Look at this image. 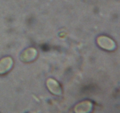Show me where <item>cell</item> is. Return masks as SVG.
Listing matches in <instances>:
<instances>
[{
    "label": "cell",
    "mask_w": 120,
    "mask_h": 113,
    "mask_svg": "<svg viewBox=\"0 0 120 113\" xmlns=\"http://www.w3.org/2000/svg\"><path fill=\"white\" fill-rule=\"evenodd\" d=\"M97 42L101 48L106 50H113L116 46L114 41L112 39L104 35L98 36L97 39Z\"/></svg>",
    "instance_id": "1"
},
{
    "label": "cell",
    "mask_w": 120,
    "mask_h": 113,
    "mask_svg": "<svg viewBox=\"0 0 120 113\" xmlns=\"http://www.w3.org/2000/svg\"><path fill=\"white\" fill-rule=\"evenodd\" d=\"M37 56V51L34 48H28L22 52L21 60L23 62H29L35 60Z\"/></svg>",
    "instance_id": "2"
},
{
    "label": "cell",
    "mask_w": 120,
    "mask_h": 113,
    "mask_svg": "<svg viewBox=\"0 0 120 113\" xmlns=\"http://www.w3.org/2000/svg\"><path fill=\"white\" fill-rule=\"evenodd\" d=\"M92 103L89 101H84L77 104L75 107V111L79 113H88L91 109Z\"/></svg>",
    "instance_id": "5"
},
{
    "label": "cell",
    "mask_w": 120,
    "mask_h": 113,
    "mask_svg": "<svg viewBox=\"0 0 120 113\" xmlns=\"http://www.w3.org/2000/svg\"><path fill=\"white\" fill-rule=\"evenodd\" d=\"M13 65V60L9 56H6L0 60V74L7 73Z\"/></svg>",
    "instance_id": "3"
},
{
    "label": "cell",
    "mask_w": 120,
    "mask_h": 113,
    "mask_svg": "<svg viewBox=\"0 0 120 113\" xmlns=\"http://www.w3.org/2000/svg\"><path fill=\"white\" fill-rule=\"evenodd\" d=\"M46 85L49 90L55 95H59L62 94V89L59 84L55 80L49 78L46 82Z\"/></svg>",
    "instance_id": "4"
}]
</instances>
